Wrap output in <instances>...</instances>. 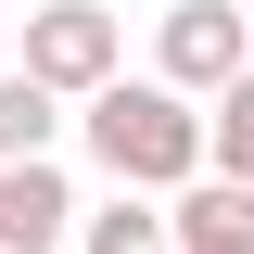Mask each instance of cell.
I'll return each mask as SVG.
<instances>
[{
	"instance_id": "1",
	"label": "cell",
	"mask_w": 254,
	"mask_h": 254,
	"mask_svg": "<svg viewBox=\"0 0 254 254\" xmlns=\"http://www.w3.org/2000/svg\"><path fill=\"white\" fill-rule=\"evenodd\" d=\"M76 127H89L102 178H115V190H140V203L203 178V102H178L165 76H115L102 102H76Z\"/></svg>"
},
{
	"instance_id": "2",
	"label": "cell",
	"mask_w": 254,
	"mask_h": 254,
	"mask_svg": "<svg viewBox=\"0 0 254 254\" xmlns=\"http://www.w3.org/2000/svg\"><path fill=\"white\" fill-rule=\"evenodd\" d=\"M26 76L51 102H102L127 76V26L102 13V0H51V13H26Z\"/></svg>"
},
{
	"instance_id": "3",
	"label": "cell",
	"mask_w": 254,
	"mask_h": 254,
	"mask_svg": "<svg viewBox=\"0 0 254 254\" xmlns=\"http://www.w3.org/2000/svg\"><path fill=\"white\" fill-rule=\"evenodd\" d=\"M153 76H165L178 102H216L229 76H254V13H229V0H178L165 38H153Z\"/></svg>"
},
{
	"instance_id": "4",
	"label": "cell",
	"mask_w": 254,
	"mask_h": 254,
	"mask_svg": "<svg viewBox=\"0 0 254 254\" xmlns=\"http://www.w3.org/2000/svg\"><path fill=\"white\" fill-rule=\"evenodd\" d=\"M165 242L178 254H254V190L242 178H190L178 203H165Z\"/></svg>"
},
{
	"instance_id": "5",
	"label": "cell",
	"mask_w": 254,
	"mask_h": 254,
	"mask_svg": "<svg viewBox=\"0 0 254 254\" xmlns=\"http://www.w3.org/2000/svg\"><path fill=\"white\" fill-rule=\"evenodd\" d=\"M64 216H76V190L51 165H0V254H64Z\"/></svg>"
},
{
	"instance_id": "6",
	"label": "cell",
	"mask_w": 254,
	"mask_h": 254,
	"mask_svg": "<svg viewBox=\"0 0 254 254\" xmlns=\"http://www.w3.org/2000/svg\"><path fill=\"white\" fill-rule=\"evenodd\" d=\"M51 140H64V102L26 64H0V165H51Z\"/></svg>"
},
{
	"instance_id": "7",
	"label": "cell",
	"mask_w": 254,
	"mask_h": 254,
	"mask_svg": "<svg viewBox=\"0 0 254 254\" xmlns=\"http://www.w3.org/2000/svg\"><path fill=\"white\" fill-rule=\"evenodd\" d=\"M203 178H242L254 190V76H229L203 102Z\"/></svg>"
},
{
	"instance_id": "8",
	"label": "cell",
	"mask_w": 254,
	"mask_h": 254,
	"mask_svg": "<svg viewBox=\"0 0 254 254\" xmlns=\"http://www.w3.org/2000/svg\"><path fill=\"white\" fill-rule=\"evenodd\" d=\"M89 254H178V242H165V216L140 203V190H115V203L89 216Z\"/></svg>"
}]
</instances>
